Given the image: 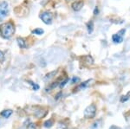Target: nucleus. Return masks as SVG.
Wrapping results in <instances>:
<instances>
[{
    "mask_svg": "<svg viewBox=\"0 0 130 129\" xmlns=\"http://www.w3.org/2000/svg\"><path fill=\"white\" fill-rule=\"evenodd\" d=\"M109 129H121V128L119 127V126H115V125H113V126H111L110 127H109Z\"/></svg>",
    "mask_w": 130,
    "mask_h": 129,
    "instance_id": "23",
    "label": "nucleus"
},
{
    "mask_svg": "<svg viewBox=\"0 0 130 129\" xmlns=\"http://www.w3.org/2000/svg\"><path fill=\"white\" fill-rule=\"evenodd\" d=\"M53 125V123H52V120H46L45 122L44 123V127H50V126Z\"/></svg>",
    "mask_w": 130,
    "mask_h": 129,
    "instance_id": "15",
    "label": "nucleus"
},
{
    "mask_svg": "<svg viewBox=\"0 0 130 129\" xmlns=\"http://www.w3.org/2000/svg\"><path fill=\"white\" fill-rule=\"evenodd\" d=\"M91 82V80H88V81H86V82H82V83H81L79 86H77L76 88H75V90L76 91H79V90H82V89H84V88H87V86L89 84V82Z\"/></svg>",
    "mask_w": 130,
    "mask_h": 129,
    "instance_id": "8",
    "label": "nucleus"
},
{
    "mask_svg": "<svg viewBox=\"0 0 130 129\" xmlns=\"http://www.w3.org/2000/svg\"><path fill=\"white\" fill-rule=\"evenodd\" d=\"M125 32H126V30L123 29V30H121V31H120L117 34L120 35V36H123V34H125Z\"/></svg>",
    "mask_w": 130,
    "mask_h": 129,
    "instance_id": "22",
    "label": "nucleus"
},
{
    "mask_svg": "<svg viewBox=\"0 0 130 129\" xmlns=\"http://www.w3.org/2000/svg\"><path fill=\"white\" fill-rule=\"evenodd\" d=\"M69 81H70V79H69V78H66V79H65V80L63 81V82H61V83L59 84L60 88H63V87H64V86L67 84V82H68Z\"/></svg>",
    "mask_w": 130,
    "mask_h": 129,
    "instance_id": "17",
    "label": "nucleus"
},
{
    "mask_svg": "<svg viewBox=\"0 0 130 129\" xmlns=\"http://www.w3.org/2000/svg\"><path fill=\"white\" fill-rule=\"evenodd\" d=\"M28 82L30 84V85L32 86V88H33V90H38L39 89V85L38 84H36V83H34L33 82H31V81H28Z\"/></svg>",
    "mask_w": 130,
    "mask_h": 129,
    "instance_id": "13",
    "label": "nucleus"
},
{
    "mask_svg": "<svg viewBox=\"0 0 130 129\" xmlns=\"http://www.w3.org/2000/svg\"><path fill=\"white\" fill-rule=\"evenodd\" d=\"M12 113H13V111L11 109H8V110H4L3 112H1V116H3L4 118H9L10 116L12 114Z\"/></svg>",
    "mask_w": 130,
    "mask_h": 129,
    "instance_id": "9",
    "label": "nucleus"
},
{
    "mask_svg": "<svg viewBox=\"0 0 130 129\" xmlns=\"http://www.w3.org/2000/svg\"><path fill=\"white\" fill-rule=\"evenodd\" d=\"M8 6L9 5L6 1L0 3V22L3 21V19L8 15Z\"/></svg>",
    "mask_w": 130,
    "mask_h": 129,
    "instance_id": "3",
    "label": "nucleus"
},
{
    "mask_svg": "<svg viewBox=\"0 0 130 129\" xmlns=\"http://www.w3.org/2000/svg\"><path fill=\"white\" fill-rule=\"evenodd\" d=\"M5 61V55H4L3 52L0 50V62H3Z\"/></svg>",
    "mask_w": 130,
    "mask_h": 129,
    "instance_id": "20",
    "label": "nucleus"
},
{
    "mask_svg": "<svg viewBox=\"0 0 130 129\" xmlns=\"http://www.w3.org/2000/svg\"><path fill=\"white\" fill-rule=\"evenodd\" d=\"M83 5H84L83 0H78V1L74 2L71 6H72V9L74 10L75 11H79L83 7Z\"/></svg>",
    "mask_w": 130,
    "mask_h": 129,
    "instance_id": "5",
    "label": "nucleus"
},
{
    "mask_svg": "<svg viewBox=\"0 0 130 129\" xmlns=\"http://www.w3.org/2000/svg\"><path fill=\"white\" fill-rule=\"evenodd\" d=\"M58 85H59V82H58V81H56V82H53V83H52L51 85L50 86V89H53V88H56V87H57Z\"/></svg>",
    "mask_w": 130,
    "mask_h": 129,
    "instance_id": "16",
    "label": "nucleus"
},
{
    "mask_svg": "<svg viewBox=\"0 0 130 129\" xmlns=\"http://www.w3.org/2000/svg\"><path fill=\"white\" fill-rule=\"evenodd\" d=\"M96 114V107L94 104H91L87 107L84 110V116L87 119H93Z\"/></svg>",
    "mask_w": 130,
    "mask_h": 129,
    "instance_id": "2",
    "label": "nucleus"
},
{
    "mask_svg": "<svg viewBox=\"0 0 130 129\" xmlns=\"http://www.w3.org/2000/svg\"><path fill=\"white\" fill-rule=\"evenodd\" d=\"M15 33V27L11 22L4 23L0 25V35L5 39H10Z\"/></svg>",
    "mask_w": 130,
    "mask_h": 129,
    "instance_id": "1",
    "label": "nucleus"
},
{
    "mask_svg": "<svg viewBox=\"0 0 130 129\" xmlns=\"http://www.w3.org/2000/svg\"><path fill=\"white\" fill-rule=\"evenodd\" d=\"M112 40L115 43H121L123 42V37L122 36H120L118 34H115L112 36Z\"/></svg>",
    "mask_w": 130,
    "mask_h": 129,
    "instance_id": "6",
    "label": "nucleus"
},
{
    "mask_svg": "<svg viewBox=\"0 0 130 129\" xmlns=\"http://www.w3.org/2000/svg\"><path fill=\"white\" fill-rule=\"evenodd\" d=\"M129 96H130V92H129L127 94H126V95L121 96V102H125V101H127V100H129Z\"/></svg>",
    "mask_w": 130,
    "mask_h": 129,
    "instance_id": "14",
    "label": "nucleus"
},
{
    "mask_svg": "<svg viewBox=\"0 0 130 129\" xmlns=\"http://www.w3.org/2000/svg\"><path fill=\"white\" fill-rule=\"evenodd\" d=\"M32 34H35V35H42L44 34V30L37 28V29H35L34 31H32Z\"/></svg>",
    "mask_w": 130,
    "mask_h": 129,
    "instance_id": "12",
    "label": "nucleus"
},
{
    "mask_svg": "<svg viewBox=\"0 0 130 129\" xmlns=\"http://www.w3.org/2000/svg\"><path fill=\"white\" fill-rule=\"evenodd\" d=\"M27 129H36V125L34 123H30L27 126Z\"/></svg>",
    "mask_w": 130,
    "mask_h": 129,
    "instance_id": "19",
    "label": "nucleus"
},
{
    "mask_svg": "<svg viewBox=\"0 0 130 129\" xmlns=\"http://www.w3.org/2000/svg\"><path fill=\"white\" fill-rule=\"evenodd\" d=\"M80 82V78L76 77V76H74V77L72 78V80H71V83L72 84L76 83V82Z\"/></svg>",
    "mask_w": 130,
    "mask_h": 129,
    "instance_id": "18",
    "label": "nucleus"
},
{
    "mask_svg": "<svg viewBox=\"0 0 130 129\" xmlns=\"http://www.w3.org/2000/svg\"><path fill=\"white\" fill-rule=\"evenodd\" d=\"M87 29H88V32L89 34L92 33L93 30H94V23H93V21H90L87 23Z\"/></svg>",
    "mask_w": 130,
    "mask_h": 129,
    "instance_id": "10",
    "label": "nucleus"
},
{
    "mask_svg": "<svg viewBox=\"0 0 130 129\" xmlns=\"http://www.w3.org/2000/svg\"><path fill=\"white\" fill-rule=\"evenodd\" d=\"M98 13H99V9H98V7H97V6H95V10H94V15L96 16V15H98Z\"/></svg>",
    "mask_w": 130,
    "mask_h": 129,
    "instance_id": "21",
    "label": "nucleus"
},
{
    "mask_svg": "<svg viewBox=\"0 0 130 129\" xmlns=\"http://www.w3.org/2000/svg\"><path fill=\"white\" fill-rule=\"evenodd\" d=\"M56 73H57V70H55V71H52V72H50V73H49L45 75V77H44V80H49V79H51L52 77L56 74Z\"/></svg>",
    "mask_w": 130,
    "mask_h": 129,
    "instance_id": "11",
    "label": "nucleus"
},
{
    "mask_svg": "<svg viewBox=\"0 0 130 129\" xmlns=\"http://www.w3.org/2000/svg\"><path fill=\"white\" fill-rule=\"evenodd\" d=\"M17 43L18 44V46H19L21 49H25V48L27 47V44H26L25 40L22 37H17Z\"/></svg>",
    "mask_w": 130,
    "mask_h": 129,
    "instance_id": "7",
    "label": "nucleus"
},
{
    "mask_svg": "<svg viewBox=\"0 0 130 129\" xmlns=\"http://www.w3.org/2000/svg\"><path fill=\"white\" fill-rule=\"evenodd\" d=\"M40 18L42 19V21L44 22L45 24H50L52 23V14L50 12H48V11H45V12H42L40 15Z\"/></svg>",
    "mask_w": 130,
    "mask_h": 129,
    "instance_id": "4",
    "label": "nucleus"
}]
</instances>
